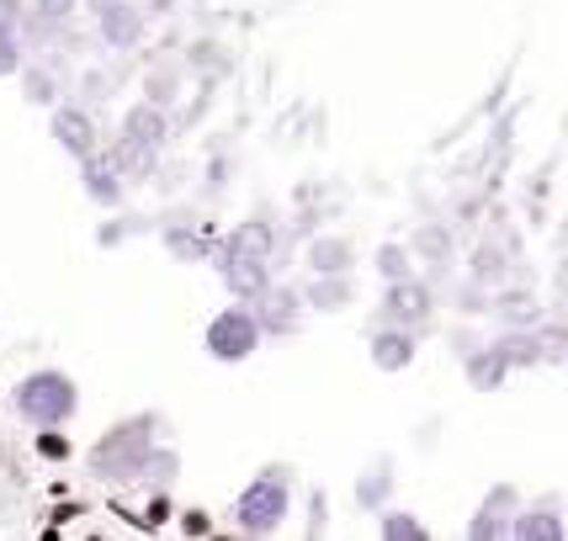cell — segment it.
Segmentation results:
<instances>
[{
	"label": "cell",
	"instance_id": "16",
	"mask_svg": "<svg viewBox=\"0 0 568 541\" xmlns=\"http://www.w3.org/2000/svg\"><path fill=\"white\" fill-rule=\"evenodd\" d=\"M308 266H314V276H324V270H351V245L346 239H314V245H308Z\"/></svg>",
	"mask_w": 568,
	"mask_h": 541
},
{
	"label": "cell",
	"instance_id": "27",
	"mask_svg": "<svg viewBox=\"0 0 568 541\" xmlns=\"http://www.w3.org/2000/svg\"><path fill=\"white\" fill-rule=\"evenodd\" d=\"M383 255H388V261H383V266H388V276H404V249H383Z\"/></svg>",
	"mask_w": 568,
	"mask_h": 541
},
{
	"label": "cell",
	"instance_id": "11",
	"mask_svg": "<svg viewBox=\"0 0 568 541\" xmlns=\"http://www.w3.org/2000/svg\"><path fill=\"white\" fill-rule=\"evenodd\" d=\"M106 160L118 165V175H149L154 171V160H160V149H149V144H139V139L118 133V144L106 149Z\"/></svg>",
	"mask_w": 568,
	"mask_h": 541
},
{
	"label": "cell",
	"instance_id": "7",
	"mask_svg": "<svg viewBox=\"0 0 568 541\" xmlns=\"http://www.w3.org/2000/svg\"><path fill=\"white\" fill-rule=\"evenodd\" d=\"M97 32L106 49H139L144 43V11L133 0H118V6H106L97 17Z\"/></svg>",
	"mask_w": 568,
	"mask_h": 541
},
{
	"label": "cell",
	"instance_id": "3",
	"mask_svg": "<svg viewBox=\"0 0 568 541\" xmlns=\"http://www.w3.org/2000/svg\"><path fill=\"white\" fill-rule=\"evenodd\" d=\"M287 510H293L287 468H266L245 493H240V499H234V525L250 531V537H272V531H282Z\"/></svg>",
	"mask_w": 568,
	"mask_h": 541
},
{
	"label": "cell",
	"instance_id": "28",
	"mask_svg": "<svg viewBox=\"0 0 568 541\" xmlns=\"http://www.w3.org/2000/svg\"><path fill=\"white\" fill-rule=\"evenodd\" d=\"M80 6H91V11L101 17V11H106V6H118V0H80Z\"/></svg>",
	"mask_w": 568,
	"mask_h": 541
},
{
	"label": "cell",
	"instance_id": "8",
	"mask_svg": "<svg viewBox=\"0 0 568 541\" xmlns=\"http://www.w3.org/2000/svg\"><path fill=\"white\" fill-rule=\"evenodd\" d=\"M123 133L139 139V144H149V149H165V139H171V112L154 106V101H133L123 112Z\"/></svg>",
	"mask_w": 568,
	"mask_h": 541
},
{
	"label": "cell",
	"instance_id": "20",
	"mask_svg": "<svg viewBox=\"0 0 568 541\" xmlns=\"http://www.w3.org/2000/svg\"><path fill=\"white\" fill-rule=\"evenodd\" d=\"M74 6H80V0H27V11L43 17V22H70Z\"/></svg>",
	"mask_w": 568,
	"mask_h": 541
},
{
	"label": "cell",
	"instance_id": "5",
	"mask_svg": "<svg viewBox=\"0 0 568 541\" xmlns=\"http://www.w3.org/2000/svg\"><path fill=\"white\" fill-rule=\"evenodd\" d=\"M49 133H53V144L64 149L70 160H91L101 144V127L97 118H91V106L85 101H59L53 106V118H49Z\"/></svg>",
	"mask_w": 568,
	"mask_h": 541
},
{
	"label": "cell",
	"instance_id": "23",
	"mask_svg": "<svg viewBox=\"0 0 568 541\" xmlns=\"http://www.w3.org/2000/svg\"><path fill=\"white\" fill-rule=\"evenodd\" d=\"M516 537H564V525H558V516H526L516 525Z\"/></svg>",
	"mask_w": 568,
	"mask_h": 541
},
{
	"label": "cell",
	"instance_id": "24",
	"mask_svg": "<svg viewBox=\"0 0 568 541\" xmlns=\"http://www.w3.org/2000/svg\"><path fill=\"white\" fill-rule=\"evenodd\" d=\"M38 451H43L49 462H64V457H70V441L59 436V425H49V430H38Z\"/></svg>",
	"mask_w": 568,
	"mask_h": 541
},
{
	"label": "cell",
	"instance_id": "1",
	"mask_svg": "<svg viewBox=\"0 0 568 541\" xmlns=\"http://www.w3.org/2000/svg\"><path fill=\"white\" fill-rule=\"evenodd\" d=\"M11 409H17V419H27L32 430L70 425V419L80 415V382H74L64 367H38L11 388Z\"/></svg>",
	"mask_w": 568,
	"mask_h": 541
},
{
	"label": "cell",
	"instance_id": "21",
	"mask_svg": "<svg viewBox=\"0 0 568 541\" xmlns=\"http://www.w3.org/2000/svg\"><path fill=\"white\" fill-rule=\"evenodd\" d=\"M473 382H478V388H495V377L499 371H505V350H495V356H473Z\"/></svg>",
	"mask_w": 568,
	"mask_h": 541
},
{
	"label": "cell",
	"instance_id": "17",
	"mask_svg": "<svg viewBox=\"0 0 568 541\" xmlns=\"http://www.w3.org/2000/svg\"><path fill=\"white\" fill-rule=\"evenodd\" d=\"M394 319H415V314H425V287H415V282H394V293H388V303H383Z\"/></svg>",
	"mask_w": 568,
	"mask_h": 541
},
{
	"label": "cell",
	"instance_id": "6",
	"mask_svg": "<svg viewBox=\"0 0 568 541\" xmlns=\"http://www.w3.org/2000/svg\"><path fill=\"white\" fill-rule=\"evenodd\" d=\"M219 276H223V287L234 297H245V303H255V297L272 287V270H266V261H255V255H229V249H219Z\"/></svg>",
	"mask_w": 568,
	"mask_h": 541
},
{
	"label": "cell",
	"instance_id": "9",
	"mask_svg": "<svg viewBox=\"0 0 568 541\" xmlns=\"http://www.w3.org/2000/svg\"><path fill=\"white\" fill-rule=\"evenodd\" d=\"M80 186H85V197L101 202V207H118L123 202V175H118V165L106 160V154H91V160H80Z\"/></svg>",
	"mask_w": 568,
	"mask_h": 541
},
{
	"label": "cell",
	"instance_id": "25",
	"mask_svg": "<svg viewBox=\"0 0 568 541\" xmlns=\"http://www.w3.org/2000/svg\"><path fill=\"white\" fill-rule=\"evenodd\" d=\"M27 22V0H0V27H22Z\"/></svg>",
	"mask_w": 568,
	"mask_h": 541
},
{
	"label": "cell",
	"instance_id": "22",
	"mask_svg": "<svg viewBox=\"0 0 568 541\" xmlns=\"http://www.w3.org/2000/svg\"><path fill=\"white\" fill-rule=\"evenodd\" d=\"M171 96H175V74L154 70V74L144 80V101H154V106H171Z\"/></svg>",
	"mask_w": 568,
	"mask_h": 541
},
{
	"label": "cell",
	"instance_id": "18",
	"mask_svg": "<svg viewBox=\"0 0 568 541\" xmlns=\"http://www.w3.org/2000/svg\"><path fill=\"white\" fill-rule=\"evenodd\" d=\"M22 64H27L22 27H0V74H22Z\"/></svg>",
	"mask_w": 568,
	"mask_h": 541
},
{
	"label": "cell",
	"instance_id": "4",
	"mask_svg": "<svg viewBox=\"0 0 568 541\" xmlns=\"http://www.w3.org/2000/svg\"><path fill=\"white\" fill-rule=\"evenodd\" d=\"M261 340H266V329H261V314L250 308V303H234V308H223V314H213L207 319V335H202V345H207V356L213 361H250L255 350H261Z\"/></svg>",
	"mask_w": 568,
	"mask_h": 541
},
{
	"label": "cell",
	"instance_id": "19",
	"mask_svg": "<svg viewBox=\"0 0 568 541\" xmlns=\"http://www.w3.org/2000/svg\"><path fill=\"white\" fill-rule=\"evenodd\" d=\"M415 249H420L425 261H446V255H452V234H446V228H420V234H415Z\"/></svg>",
	"mask_w": 568,
	"mask_h": 541
},
{
	"label": "cell",
	"instance_id": "10",
	"mask_svg": "<svg viewBox=\"0 0 568 541\" xmlns=\"http://www.w3.org/2000/svg\"><path fill=\"white\" fill-rule=\"evenodd\" d=\"M255 314H261V329H266V335H282V329H293L297 324V297L266 287V293L255 297Z\"/></svg>",
	"mask_w": 568,
	"mask_h": 541
},
{
	"label": "cell",
	"instance_id": "12",
	"mask_svg": "<svg viewBox=\"0 0 568 541\" xmlns=\"http://www.w3.org/2000/svg\"><path fill=\"white\" fill-rule=\"evenodd\" d=\"M229 255H255V261H272V223H240L229 239H223Z\"/></svg>",
	"mask_w": 568,
	"mask_h": 541
},
{
	"label": "cell",
	"instance_id": "13",
	"mask_svg": "<svg viewBox=\"0 0 568 541\" xmlns=\"http://www.w3.org/2000/svg\"><path fill=\"white\" fill-rule=\"evenodd\" d=\"M409 356H415V340H409L404 329H388V335H377V340H372V361H377L383 371L409 367Z\"/></svg>",
	"mask_w": 568,
	"mask_h": 541
},
{
	"label": "cell",
	"instance_id": "15",
	"mask_svg": "<svg viewBox=\"0 0 568 541\" xmlns=\"http://www.w3.org/2000/svg\"><path fill=\"white\" fill-rule=\"evenodd\" d=\"M22 96L32 106H59V80L43 64H22Z\"/></svg>",
	"mask_w": 568,
	"mask_h": 541
},
{
	"label": "cell",
	"instance_id": "14",
	"mask_svg": "<svg viewBox=\"0 0 568 541\" xmlns=\"http://www.w3.org/2000/svg\"><path fill=\"white\" fill-rule=\"evenodd\" d=\"M308 303H314V308H324V314H329V308H346V303H351L346 270H324L320 282L308 287Z\"/></svg>",
	"mask_w": 568,
	"mask_h": 541
},
{
	"label": "cell",
	"instance_id": "2",
	"mask_svg": "<svg viewBox=\"0 0 568 541\" xmlns=\"http://www.w3.org/2000/svg\"><path fill=\"white\" fill-rule=\"evenodd\" d=\"M149 451H154V419H123L112 425L97 446H91V472L101 483H128V478H144Z\"/></svg>",
	"mask_w": 568,
	"mask_h": 541
},
{
	"label": "cell",
	"instance_id": "26",
	"mask_svg": "<svg viewBox=\"0 0 568 541\" xmlns=\"http://www.w3.org/2000/svg\"><path fill=\"white\" fill-rule=\"evenodd\" d=\"M383 537H425L420 525H415V520H383Z\"/></svg>",
	"mask_w": 568,
	"mask_h": 541
}]
</instances>
